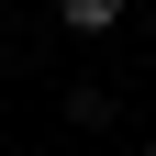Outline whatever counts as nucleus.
<instances>
[{
    "label": "nucleus",
    "instance_id": "obj_1",
    "mask_svg": "<svg viewBox=\"0 0 156 156\" xmlns=\"http://www.w3.org/2000/svg\"><path fill=\"white\" fill-rule=\"evenodd\" d=\"M56 23H67V34H112V23H123V0H56Z\"/></svg>",
    "mask_w": 156,
    "mask_h": 156
},
{
    "label": "nucleus",
    "instance_id": "obj_2",
    "mask_svg": "<svg viewBox=\"0 0 156 156\" xmlns=\"http://www.w3.org/2000/svg\"><path fill=\"white\" fill-rule=\"evenodd\" d=\"M145 156H156V134H145Z\"/></svg>",
    "mask_w": 156,
    "mask_h": 156
}]
</instances>
